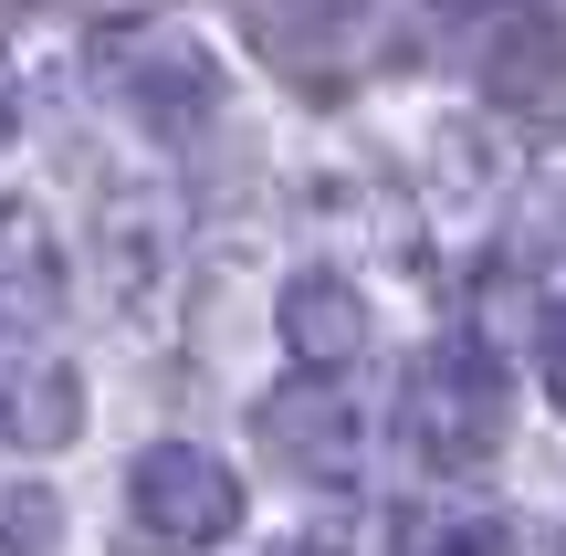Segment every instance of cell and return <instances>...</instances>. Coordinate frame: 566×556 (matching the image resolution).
<instances>
[{"instance_id": "1", "label": "cell", "mask_w": 566, "mask_h": 556, "mask_svg": "<svg viewBox=\"0 0 566 556\" xmlns=\"http://www.w3.org/2000/svg\"><path fill=\"white\" fill-rule=\"evenodd\" d=\"M504 431H514L504 357H493L472 326L430 336V347L409 357V452H420L430 473H483V462L504 452Z\"/></svg>"}, {"instance_id": "2", "label": "cell", "mask_w": 566, "mask_h": 556, "mask_svg": "<svg viewBox=\"0 0 566 556\" xmlns=\"http://www.w3.org/2000/svg\"><path fill=\"white\" fill-rule=\"evenodd\" d=\"M242 536V483H231L221 452H200V441H147L137 462H126V546L137 556H200Z\"/></svg>"}, {"instance_id": "3", "label": "cell", "mask_w": 566, "mask_h": 556, "mask_svg": "<svg viewBox=\"0 0 566 556\" xmlns=\"http://www.w3.org/2000/svg\"><path fill=\"white\" fill-rule=\"evenodd\" d=\"M105 63H116V95L137 105V126H147V137H168V147L200 137L210 105H221V63H210L189 32H168V21L116 32V42H105Z\"/></svg>"}, {"instance_id": "4", "label": "cell", "mask_w": 566, "mask_h": 556, "mask_svg": "<svg viewBox=\"0 0 566 556\" xmlns=\"http://www.w3.org/2000/svg\"><path fill=\"white\" fill-rule=\"evenodd\" d=\"M252 431H263V452L283 462V473H304V483H346V473H357V452H367L346 389H325V378H283V389H263Z\"/></svg>"}, {"instance_id": "5", "label": "cell", "mask_w": 566, "mask_h": 556, "mask_svg": "<svg viewBox=\"0 0 566 556\" xmlns=\"http://www.w3.org/2000/svg\"><path fill=\"white\" fill-rule=\"evenodd\" d=\"M273 315H283V347H294L304 378H346V368H357L367 305H357V284H346V273H294Z\"/></svg>"}, {"instance_id": "6", "label": "cell", "mask_w": 566, "mask_h": 556, "mask_svg": "<svg viewBox=\"0 0 566 556\" xmlns=\"http://www.w3.org/2000/svg\"><path fill=\"white\" fill-rule=\"evenodd\" d=\"M84 431V378L63 357H11L0 368V441L11 452H63Z\"/></svg>"}, {"instance_id": "7", "label": "cell", "mask_w": 566, "mask_h": 556, "mask_svg": "<svg viewBox=\"0 0 566 556\" xmlns=\"http://www.w3.org/2000/svg\"><path fill=\"white\" fill-rule=\"evenodd\" d=\"M483 74H493V95L514 105V116H566V32L546 11H514L504 32H493V53H483Z\"/></svg>"}, {"instance_id": "8", "label": "cell", "mask_w": 566, "mask_h": 556, "mask_svg": "<svg viewBox=\"0 0 566 556\" xmlns=\"http://www.w3.org/2000/svg\"><path fill=\"white\" fill-rule=\"evenodd\" d=\"M53 305H63V252H53V231H42L32 200H0V336L42 326Z\"/></svg>"}, {"instance_id": "9", "label": "cell", "mask_w": 566, "mask_h": 556, "mask_svg": "<svg viewBox=\"0 0 566 556\" xmlns=\"http://www.w3.org/2000/svg\"><path fill=\"white\" fill-rule=\"evenodd\" d=\"M158 242H168V200L126 189V200L105 210V273H116V294H126V305H147V273H158Z\"/></svg>"}, {"instance_id": "10", "label": "cell", "mask_w": 566, "mask_h": 556, "mask_svg": "<svg viewBox=\"0 0 566 556\" xmlns=\"http://www.w3.org/2000/svg\"><path fill=\"white\" fill-rule=\"evenodd\" d=\"M53 536H63V504L42 494V483L0 494V556H53Z\"/></svg>"}, {"instance_id": "11", "label": "cell", "mask_w": 566, "mask_h": 556, "mask_svg": "<svg viewBox=\"0 0 566 556\" xmlns=\"http://www.w3.org/2000/svg\"><path fill=\"white\" fill-rule=\"evenodd\" d=\"M430 556H514V525L472 515V525H451V536H430Z\"/></svg>"}, {"instance_id": "12", "label": "cell", "mask_w": 566, "mask_h": 556, "mask_svg": "<svg viewBox=\"0 0 566 556\" xmlns=\"http://www.w3.org/2000/svg\"><path fill=\"white\" fill-rule=\"evenodd\" d=\"M535 368H546V399L566 410V305L546 315V347H535Z\"/></svg>"}, {"instance_id": "13", "label": "cell", "mask_w": 566, "mask_h": 556, "mask_svg": "<svg viewBox=\"0 0 566 556\" xmlns=\"http://www.w3.org/2000/svg\"><path fill=\"white\" fill-rule=\"evenodd\" d=\"M273 556H346V546H325V536H283Z\"/></svg>"}, {"instance_id": "14", "label": "cell", "mask_w": 566, "mask_h": 556, "mask_svg": "<svg viewBox=\"0 0 566 556\" xmlns=\"http://www.w3.org/2000/svg\"><path fill=\"white\" fill-rule=\"evenodd\" d=\"M0 126H11V95H0Z\"/></svg>"}]
</instances>
